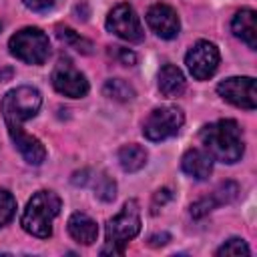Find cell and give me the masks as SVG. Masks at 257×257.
<instances>
[{
	"instance_id": "22",
	"label": "cell",
	"mask_w": 257,
	"mask_h": 257,
	"mask_svg": "<svg viewBox=\"0 0 257 257\" xmlns=\"http://www.w3.org/2000/svg\"><path fill=\"white\" fill-rule=\"evenodd\" d=\"M94 195L98 197V199H102V201H112L114 197H116V185H114V181L112 179H108L106 175H100L98 177V181H96V185H94Z\"/></svg>"
},
{
	"instance_id": "12",
	"label": "cell",
	"mask_w": 257,
	"mask_h": 257,
	"mask_svg": "<svg viewBox=\"0 0 257 257\" xmlns=\"http://www.w3.org/2000/svg\"><path fill=\"white\" fill-rule=\"evenodd\" d=\"M237 193H239L237 183L225 181V183H221L209 197H203V199L195 201V203L191 205V215H193L195 219H201V217H205L207 213H211L215 207L225 205V203H231V201L237 197Z\"/></svg>"
},
{
	"instance_id": "15",
	"label": "cell",
	"mask_w": 257,
	"mask_h": 257,
	"mask_svg": "<svg viewBox=\"0 0 257 257\" xmlns=\"http://www.w3.org/2000/svg\"><path fill=\"white\" fill-rule=\"evenodd\" d=\"M66 229H68V235L80 245H92L98 237L96 221L92 217H88L86 213H72L68 217Z\"/></svg>"
},
{
	"instance_id": "6",
	"label": "cell",
	"mask_w": 257,
	"mask_h": 257,
	"mask_svg": "<svg viewBox=\"0 0 257 257\" xmlns=\"http://www.w3.org/2000/svg\"><path fill=\"white\" fill-rule=\"evenodd\" d=\"M183 122L185 114L179 106H159L147 116L143 124V135L153 143H161L165 139L175 137L181 131Z\"/></svg>"
},
{
	"instance_id": "19",
	"label": "cell",
	"mask_w": 257,
	"mask_h": 257,
	"mask_svg": "<svg viewBox=\"0 0 257 257\" xmlns=\"http://www.w3.org/2000/svg\"><path fill=\"white\" fill-rule=\"evenodd\" d=\"M102 92L108 98L118 100V102H126V100H133L135 98V88L126 80H122V78H110V80H106L104 86H102Z\"/></svg>"
},
{
	"instance_id": "13",
	"label": "cell",
	"mask_w": 257,
	"mask_h": 257,
	"mask_svg": "<svg viewBox=\"0 0 257 257\" xmlns=\"http://www.w3.org/2000/svg\"><path fill=\"white\" fill-rule=\"evenodd\" d=\"M257 14L251 8H241L231 20V32L241 38L251 50L257 48Z\"/></svg>"
},
{
	"instance_id": "3",
	"label": "cell",
	"mask_w": 257,
	"mask_h": 257,
	"mask_svg": "<svg viewBox=\"0 0 257 257\" xmlns=\"http://www.w3.org/2000/svg\"><path fill=\"white\" fill-rule=\"evenodd\" d=\"M60 207H62V201L54 191L34 193L22 213V219H20L22 229L38 239H48L52 235V221L60 213Z\"/></svg>"
},
{
	"instance_id": "8",
	"label": "cell",
	"mask_w": 257,
	"mask_h": 257,
	"mask_svg": "<svg viewBox=\"0 0 257 257\" xmlns=\"http://www.w3.org/2000/svg\"><path fill=\"white\" fill-rule=\"evenodd\" d=\"M219 60H221L219 48L209 40L195 42L185 56V64H187L189 72L193 74V78H197V80L211 78L219 66Z\"/></svg>"
},
{
	"instance_id": "4",
	"label": "cell",
	"mask_w": 257,
	"mask_h": 257,
	"mask_svg": "<svg viewBox=\"0 0 257 257\" xmlns=\"http://www.w3.org/2000/svg\"><path fill=\"white\" fill-rule=\"evenodd\" d=\"M141 231V209L135 199L126 201L124 207L106 223V243L100 255H122L128 241Z\"/></svg>"
},
{
	"instance_id": "23",
	"label": "cell",
	"mask_w": 257,
	"mask_h": 257,
	"mask_svg": "<svg viewBox=\"0 0 257 257\" xmlns=\"http://www.w3.org/2000/svg\"><path fill=\"white\" fill-rule=\"evenodd\" d=\"M110 56H112L114 60H118L120 64H124V66H133V64L137 62L135 52H133V50H128V48H122V46H112Z\"/></svg>"
},
{
	"instance_id": "24",
	"label": "cell",
	"mask_w": 257,
	"mask_h": 257,
	"mask_svg": "<svg viewBox=\"0 0 257 257\" xmlns=\"http://www.w3.org/2000/svg\"><path fill=\"white\" fill-rule=\"evenodd\" d=\"M22 2H24V6H28L30 10H34V12H42V10L52 8L56 0H22Z\"/></svg>"
},
{
	"instance_id": "21",
	"label": "cell",
	"mask_w": 257,
	"mask_h": 257,
	"mask_svg": "<svg viewBox=\"0 0 257 257\" xmlns=\"http://www.w3.org/2000/svg\"><path fill=\"white\" fill-rule=\"evenodd\" d=\"M217 255H249L251 253V249H249V245L243 241V239H239V237H231V239H227L217 251H215Z\"/></svg>"
},
{
	"instance_id": "26",
	"label": "cell",
	"mask_w": 257,
	"mask_h": 257,
	"mask_svg": "<svg viewBox=\"0 0 257 257\" xmlns=\"http://www.w3.org/2000/svg\"><path fill=\"white\" fill-rule=\"evenodd\" d=\"M171 237H169V233H161V235H153L151 239H149V245H153V247H159V245H165L167 241H169Z\"/></svg>"
},
{
	"instance_id": "11",
	"label": "cell",
	"mask_w": 257,
	"mask_h": 257,
	"mask_svg": "<svg viewBox=\"0 0 257 257\" xmlns=\"http://www.w3.org/2000/svg\"><path fill=\"white\" fill-rule=\"evenodd\" d=\"M147 24L149 28L159 36V38H165V40H171L179 34L181 30V20L177 16V10L169 4H153L149 10H147Z\"/></svg>"
},
{
	"instance_id": "9",
	"label": "cell",
	"mask_w": 257,
	"mask_h": 257,
	"mask_svg": "<svg viewBox=\"0 0 257 257\" xmlns=\"http://www.w3.org/2000/svg\"><path fill=\"white\" fill-rule=\"evenodd\" d=\"M217 92L223 100L231 102L233 106L255 110L257 106V92H255V78L253 76H231L217 84Z\"/></svg>"
},
{
	"instance_id": "2",
	"label": "cell",
	"mask_w": 257,
	"mask_h": 257,
	"mask_svg": "<svg viewBox=\"0 0 257 257\" xmlns=\"http://www.w3.org/2000/svg\"><path fill=\"white\" fill-rule=\"evenodd\" d=\"M199 139L205 145V151L211 155V159L227 165L241 161L245 153L243 131L239 122L233 118H221L211 124H205L199 133Z\"/></svg>"
},
{
	"instance_id": "16",
	"label": "cell",
	"mask_w": 257,
	"mask_h": 257,
	"mask_svg": "<svg viewBox=\"0 0 257 257\" xmlns=\"http://www.w3.org/2000/svg\"><path fill=\"white\" fill-rule=\"evenodd\" d=\"M159 90L167 98H175L185 90V76L175 64H165L159 70Z\"/></svg>"
},
{
	"instance_id": "1",
	"label": "cell",
	"mask_w": 257,
	"mask_h": 257,
	"mask_svg": "<svg viewBox=\"0 0 257 257\" xmlns=\"http://www.w3.org/2000/svg\"><path fill=\"white\" fill-rule=\"evenodd\" d=\"M40 104H42L40 90L28 84L8 90L0 102V112L4 116L8 135L28 165H42L46 159L44 145L22 128V122L36 116V112L40 110Z\"/></svg>"
},
{
	"instance_id": "25",
	"label": "cell",
	"mask_w": 257,
	"mask_h": 257,
	"mask_svg": "<svg viewBox=\"0 0 257 257\" xmlns=\"http://www.w3.org/2000/svg\"><path fill=\"white\" fill-rule=\"evenodd\" d=\"M171 199V189H161V191H157L155 193V199H153V207H157L159 203H161V207L167 203Z\"/></svg>"
},
{
	"instance_id": "14",
	"label": "cell",
	"mask_w": 257,
	"mask_h": 257,
	"mask_svg": "<svg viewBox=\"0 0 257 257\" xmlns=\"http://www.w3.org/2000/svg\"><path fill=\"white\" fill-rule=\"evenodd\" d=\"M181 167L189 177L197 181H205L213 173V159L203 149H189L181 159Z\"/></svg>"
},
{
	"instance_id": "10",
	"label": "cell",
	"mask_w": 257,
	"mask_h": 257,
	"mask_svg": "<svg viewBox=\"0 0 257 257\" xmlns=\"http://www.w3.org/2000/svg\"><path fill=\"white\" fill-rule=\"evenodd\" d=\"M52 86L70 98H80L88 92V80L86 76L68 60V58H60L50 74Z\"/></svg>"
},
{
	"instance_id": "18",
	"label": "cell",
	"mask_w": 257,
	"mask_h": 257,
	"mask_svg": "<svg viewBox=\"0 0 257 257\" xmlns=\"http://www.w3.org/2000/svg\"><path fill=\"white\" fill-rule=\"evenodd\" d=\"M56 36H58V40H62L68 48H74V50H78V52H82V54H90L92 52V42L90 40H86V38H82L80 34H76L72 28H68V26H56Z\"/></svg>"
},
{
	"instance_id": "20",
	"label": "cell",
	"mask_w": 257,
	"mask_h": 257,
	"mask_svg": "<svg viewBox=\"0 0 257 257\" xmlns=\"http://www.w3.org/2000/svg\"><path fill=\"white\" fill-rule=\"evenodd\" d=\"M16 213V199L8 189H0V227L12 221Z\"/></svg>"
},
{
	"instance_id": "27",
	"label": "cell",
	"mask_w": 257,
	"mask_h": 257,
	"mask_svg": "<svg viewBox=\"0 0 257 257\" xmlns=\"http://www.w3.org/2000/svg\"><path fill=\"white\" fill-rule=\"evenodd\" d=\"M0 28H2V26H0Z\"/></svg>"
},
{
	"instance_id": "5",
	"label": "cell",
	"mask_w": 257,
	"mask_h": 257,
	"mask_svg": "<svg viewBox=\"0 0 257 257\" xmlns=\"http://www.w3.org/2000/svg\"><path fill=\"white\" fill-rule=\"evenodd\" d=\"M8 48L14 58L26 64H44L50 56V40L36 26H26L12 34L8 40Z\"/></svg>"
},
{
	"instance_id": "17",
	"label": "cell",
	"mask_w": 257,
	"mask_h": 257,
	"mask_svg": "<svg viewBox=\"0 0 257 257\" xmlns=\"http://www.w3.org/2000/svg\"><path fill=\"white\" fill-rule=\"evenodd\" d=\"M118 165L122 171L126 173H135V171H141L145 165H147V151L141 147V145H124L118 149Z\"/></svg>"
},
{
	"instance_id": "7",
	"label": "cell",
	"mask_w": 257,
	"mask_h": 257,
	"mask_svg": "<svg viewBox=\"0 0 257 257\" xmlns=\"http://www.w3.org/2000/svg\"><path fill=\"white\" fill-rule=\"evenodd\" d=\"M106 28L126 42H143L145 38L143 24L131 4H116L106 16Z\"/></svg>"
}]
</instances>
